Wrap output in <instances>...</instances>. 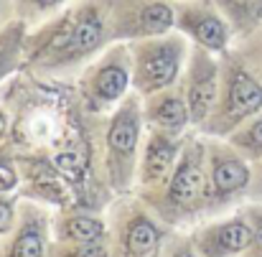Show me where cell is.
<instances>
[{
    "mask_svg": "<svg viewBox=\"0 0 262 257\" xmlns=\"http://www.w3.org/2000/svg\"><path fill=\"white\" fill-rule=\"evenodd\" d=\"M110 44V0H77L51 20L28 28L23 61L41 72L77 69Z\"/></svg>",
    "mask_w": 262,
    "mask_h": 257,
    "instance_id": "1",
    "label": "cell"
},
{
    "mask_svg": "<svg viewBox=\"0 0 262 257\" xmlns=\"http://www.w3.org/2000/svg\"><path fill=\"white\" fill-rule=\"evenodd\" d=\"M148 206H153L163 219L178 222L188 219L193 214L209 211V168H206V140L188 138L183 140L176 171L168 181V186L148 199Z\"/></svg>",
    "mask_w": 262,
    "mask_h": 257,
    "instance_id": "2",
    "label": "cell"
},
{
    "mask_svg": "<svg viewBox=\"0 0 262 257\" xmlns=\"http://www.w3.org/2000/svg\"><path fill=\"white\" fill-rule=\"evenodd\" d=\"M262 110V82L247 69L242 56H222V89L201 133L209 138H227Z\"/></svg>",
    "mask_w": 262,
    "mask_h": 257,
    "instance_id": "3",
    "label": "cell"
},
{
    "mask_svg": "<svg viewBox=\"0 0 262 257\" xmlns=\"http://www.w3.org/2000/svg\"><path fill=\"white\" fill-rule=\"evenodd\" d=\"M140 94L130 92L112 112L104 130V173L115 194H127L138 176L143 140V104Z\"/></svg>",
    "mask_w": 262,
    "mask_h": 257,
    "instance_id": "4",
    "label": "cell"
},
{
    "mask_svg": "<svg viewBox=\"0 0 262 257\" xmlns=\"http://www.w3.org/2000/svg\"><path fill=\"white\" fill-rule=\"evenodd\" d=\"M188 51L191 41L181 31H171L143 41H130L133 92H138L145 99L161 89L178 84L188 64Z\"/></svg>",
    "mask_w": 262,
    "mask_h": 257,
    "instance_id": "5",
    "label": "cell"
},
{
    "mask_svg": "<svg viewBox=\"0 0 262 257\" xmlns=\"http://www.w3.org/2000/svg\"><path fill=\"white\" fill-rule=\"evenodd\" d=\"M79 89L92 112H107L117 107L133 92V56L130 44H110L82 72Z\"/></svg>",
    "mask_w": 262,
    "mask_h": 257,
    "instance_id": "6",
    "label": "cell"
},
{
    "mask_svg": "<svg viewBox=\"0 0 262 257\" xmlns=\"http://www.w3.org/2000/svg\"><path fill=\"white\" fill-rule=\"evenodd\" d=\"M176 31L173 0H110V41L130 44Z\"/></svg>",
    "mask_w": 262,
    "mask_h": 257,
    "instance_id": "7",
    "label": "cell"
},
{
    "mask_svg": "<svg viewBox=\"0 0 262 257\" xmlns=\"http://www.w3.org/2000/svg\"><path fill=\"white\" fill-rule=\"evenodd\" d=\"M140 201H125L110 222L112 257H161L163 229Z\"/></svg>",
    "mask_w": 262,
    "mask_h": 257,
    "instance_id": "8",
    "label": "cell"
},
{
    "mask_svg": "<svg viewBox=\"0 0 262 257\" xmlns=\"http://www.w3.org/2000/svg\"><path fill=\"white\" fill-rule=\"evenodd\" d=\"M206 168H209V201L219 209L252 186V168L247 158L222 138L206 140Z\"/></svg>",
    "mask_w": 262,
    "mask_h": 257,
    "instance_id": "9",
    "label": "cell"
},
{
    "mask_svg": "<svg viewBox=\"0 0 262 257\" xmlns=\"http://www.w3.org/2000/svg\"><path fill=\"white\" fill-rule=\"evenodd\" d=\"M176 31L216 56H224L234 41L214 0H176Z\"/></svg>",
    "mask_w": 262,
    "mask_h": 257,
    "instance_id": "10",
    "label": "cell"
},
{
    "mask_svg": "<svg viewBox=\"0 0 262 257\" xmlns=\"http://www.w3.org/2000/svg\"><path fill=\"white\" fill-rule=\"evenodd\" d=\"M222 56L193 46L188 51V64L186 72L181 77L183 92H186V102H188V115H191V125L201 127L204 120L211 115L219 89H222Z\"/></svg>",
    "mask_w": 262,
    "mask_h": 257,
    "instance_id": "11",
    "label": "cell"
},
{
    "mask_svg": "<svg viewBox=\"0 0 262 257\" xmlns=\"http://www.w3.org/2000/svg\"><path fill=\"white\" fill-rule=\"evenodd\" d=\"M51 222L54 217L43 206L23 201L18 206V222L13 232L0 245V257H49L54 242Z\"/></svg>",
    "mask_w": 262,
    "mask_h": 257,
    "instance_id": "12",
    "label": "cell"
},
{
    "mask_svg": "<svg viewBox=\"0 0 262 257\" xmlns=\"http://www.w3.org/2000/svg\"><path fill=\"white\" fill-rule=\"evenodd\" d=\"M183 140L173 138L163 130L150 127L148 138L143 140L140 148V161H138V183L143 191H148V199L158 196L176 171L178 156H181Z\"/></svg>",
    "mask_w": 262,
    "mask_h": 257,
    "instance_id": "13",
    "label": "cell"
},
{
    "mask_svg": "<svg viewBox=\"0 0 262 257\" xmlns=\"http://www.w3.org/2000/svg\"><path fill=\"white\" fill-rule=\"evenodd\" d=\"M188 242L201 257H245L252 245V222L247 214H234L196 229Z\"/></svg>",
    "mask_w": 262,
    "mask_h": 257,
    "instance_id": "14",
    "label": "cell"
},
{
    "mask_svg": "<svg viewBox=\"0 0 262 257\" xmlns=\"http://www.w3.org/2000/svg\"><path fill=\"white\" fill-rule=\"evenodd\" d=\"M143 117H145L148 127L163 130V133H168L173 138H183V133L191 127V115H188L183 82L145 97Z\"/></svg>",
    "mask_w": 262,
    "mask_h": 257,
    "instance_id": "15",
    "label": "cell"
},
{
    "mask_svg": "<svg viewBox=\"0 0 262 257\" xmlns=\"http://www.w3.org/2000/svg\"><path fill=\"white\" fill-rule=\"evenodd\" d=\"M54 240L59 242H99L110 237V224L94 214H56L51 222Z\"/></svg>",
    "mask_w": 262,
    "mask_h": 257,
    "instance_id": "16",
    "label": "cell"
},
{
    "mask_svg": "<svg viewBox=\"0 0 262 257\" xmlns=\"http://www.w3.org/2000/svg\"><path fill=\"white\" fill-rule=\"evenodd\" d=\"M229 23L232 38L245 41L262 26V0H214Z\"/></svg>",
    "mask_w": 262,
    "mask_h": 257,
    "instance_id": "17",
    "label": "cell"
},
{
    "mask_svg": "<svg viewBox=\"0 0 262 257\" xmlns=\"http://www.w3.org/2000/svg\"><path fill=\"white\" fill-rule=\"evenodd\" d=\"M13 3H15V18L23 20L28 28H36L59 15L61 10H67L77 0H13Z\"/></svg>",
    "mask_w": 262,
    "mask_h": 257,
    "instance_id": "18",
    "label": "cell"
},
{
    "mask_svg": "<svg viewBox=\"0 0 262 257\" xmlns=\"http://www.w3.org/2000/svg\"><path fill=\"white\" fill-rule=\"evenodd\" d=\"M227 140L247 158V161H262V110L250 117L242 127H237Z\"/></svg>",
    "mask_w": 262,
    "mask_h": 257,
    "instance_id": "19",
    "label": "cell"
},
{
    "mask_svg": "<svg viewBox=\"0 0 262 257\" xmlns=\"http://www.w3.org/2000/svg\"><path fill=\"white\" fill-rule=\"evenodd\" d=\"M49 257H112L110 237L99 242H51V255Z\"/></svg>",
    "mask_w": 262,
    "mask_h": 257,
    "instance_id": "20",
    "label": "cell"
},
{
    "mask_svg": "<svg viewBox=\"0 0 262 257\" xmlns=\"http://www.w3.org/2000/svg\"><path fill=\"white\" fill-rule=\"evenodd\" d=\"M18 222V204L13 196L0 194V237H8Z\"/></svg>",
    "mask_w": 262,
    "mask_h": 257,
    "instance_id": "21",
    "label": "cell"
},
{
    "mask_svg": "<svg viewBox=\"0 0 262 257\" xmlns=\"http://www.w3.org/2000/svg\"><path fill=\"white\" fill-rule=\"evenodd\" d=\"M250 222H252V245L245 252V257H262V214L260 209H250L247 211Z\"/></svg>",
    "mask_w": 262,
    "mask_h": 257,
    "instance_id": "22",
    "label": "cell"
},
{
    "mask_svg": "<svg viewBox=\"0 0 262 257\" xmlns=\"http://www.w3.org/2000/svg\"><path fill=\"white\" fill-rule=\"evenodd\" d=\"M239 44L245 46V51H239V54H250V59H257L262 67V26L250 38H245V41H239Z\"/></svg>",
    "mask_w": 262,
    "mask_h": 257,
    "instance_id": "23",
    "label": "cell"
},
{
    "mask_svg": "<svg viewBox=\"0 0 262 257\" xmlns=\"http://www.w3.org/2000/svg\"><path fill=\"white\" fill-rule=\"evenodd\" d=\"M161 257H201V255L191 247V242H186V245H181V242H178V245H173L171 250H163Z\"/></svg>",
    "mask_w": 262,
    "mask_h": 257,
    "instance_id": "24",
    "label": "cell"
},
{
    "mask_svg": "<svg viewBox=\"0 0 262 257\" xmlns=\"http://www.w3.org/2000/svg\"><path fill=\"white\" fill-rule=\"evenodd\" d=\"M10 20H15V3L13 0H0V28H5Z\"/></svg>",
    "mask_w": 262,
    "mask_h": 257,
    "instance_id": "25",
    "label": "cell"
},
{
    "mask_svg": "<svg viewBox=\"0 0 262 257\" xmlns=\"http://www.w3.org/2000/svg\"><path fill=\"white\" fill-rule=\"evenodd\" d=\"M252 183L257 186V191H260V194H262V161H260V168H257V178L252 176Z\"/></svg>",
    "mask_w": 262,
    "mask_h": 257,
    "instance_id": "26",
    "label": "cell"
},
{
    "mask_svg": "<svg viewBox=\"0 0 262 257\" xmlns=\"http://www.w3.org/2000/svg\"><path fill=\"white\" fill-rule=\"evenodd\" d=\"M5 125H8V117H5V112H0V130H5Z\"/></svg>",
    "mask_w": 262,
    "mask_h": 257,
    "instance_id": "27",
    "label": "cell"
},
{
    "mask_svg": "<svg viewBox=\"0 0 262 257\" xmlns=\"http://www.w3.org/2000/svg\"><path fill=\"white\" fill-rule=\"evenodd\" d=\"M173 3H176V0H173Z\"/></svg>",
    "mask_w": 262,
    "mask_h": 257,
    "instance_id": "28",
    "label": "cell"
}]
</instances>
